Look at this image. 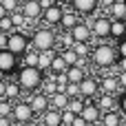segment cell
I'll return each instance as SVG.
<instances>
[{"label": "cell", "mask_w": 126, "mask_h": 126, "mask_svg": "<svg viewBox=\"0 0 126 126\" xmlns=\"http://www.w3.org/2000/svg\"><path fill=\"white\" fill-rule=\"evenodd\" d=\"M42 80H44V73H42L38 66H20V69L16 71V82L20 84L22 91H29V93L40 91Z\"/></svg>", "instance_id": "1"}, {"label": "cell", "mask_w": 126, "mask_h": 126, "mask_svg": "<svg viewBox=\"0 0 126 126\" xmlns=\"http://www.w3.org/2000/svg\"><path fill=\"white\" fill-rule=\"evenodd\" d=\"M91 60H93V64L100 66V69H111V66L117 64L120 55H117V49H115L113 44H109V42H100L97 47H93V51H91Z\"/></svg>", "instance_id": "2"}, {"label": "cell", "mask_w": 126, "mask_h": 126, "mask_svg": "<svg viewBox=\"0 0 126 126\" xmlns=\"http://www.w3.org/2000/svg\"><path fill=\"white\" fill-rule=\"evenodd\" d=\"M55 44H58V33L51 27H42L31 33V47L38 51H51L55 49Z\"/></svg>", "instance_id": "3"}, {"label": "cell", "mask_w": 126, "mask_h": 126, "mask_svg": "<svg viewBox=\"0 0 126 126\" xmlns=\"http://www.w3.org/2000/svg\"><path fill=\"white\" fill-rule=\"evenodd\" d=\"M31 47V38L27 35V33H22V31H11L9 33V42H7V51H11V53H16L18 58L27 51Z\"/></svg>", "instance_id": "4"}, {"label": "cell", "mask_w": 126, "mask_h": 126, "mask_svg": "<svg viewBox=\"0 0 126 126\" xmlns=\"http://www.w3.org/2000/svg\"><path fill=\"white\" fill-rule=\"evenodd\" d=\"M11 117H13V124H27V122L35 120V113H33L31 104H29V100H18V102H13V113H11Z\"/></svg>", "instance_id": "5"}, {"label": "cell", "mask_w": 126, "mask_h": 126, "mask_svg": "<svg viewBox=\"0 0 126 126\" xmlns=\"http://www.w3.org/2000/svg\"><path fill=\"white\" fill-rule=\"evenodd\" d=\"M89 24V22H86ZM91 33H93V38H97V40H106V38H111V18L109 16H97V18H93L91 20Z\"/></svg>", "instance_id": "6"}, {"label": "cell", "mask_w": 126, "mask_h": 126, "mask_svg": "<svg viewBox=\"0 0 126 126\" xmlns=\"http://www.w3.org/2000/svg\"><path fill=\"white\" fill-rule=\"evenodd\" d=\"M20 69V58L16 55V53H11V51H0V71L4 73V75H11V73H16Z\"/></svg>", "instance_id": "7"}, {"label": "cell", "mask_w": 126, "mask_h": 126, "mask_svg": "<svg viewBox=\"0 0 126 126\" xmlns=\"http://www.w3.org/2000/svg\"><path fill=\"white\" fill-rule=\"evenodd\" d=\"M80 117H82L86 124H100V120H102V111H100V106H97L93 100H86L84 111L80 113Z\"/></svg>", "instance_id": "8"}, {"label": "cell", "mask_w": 126, "mask_h": 126, "mask_svg": "<svg viewBox=\"0 0 126 126\" xmlns=\"http://www.w3.org/2000/svg\"><path fill=\"white\" fill-rule=\"evenodd\" d=\"M97 93H100V82H97L95 78H89V75H86V78L80 82V97L93 100Z\"/></svg>", "instance_id": "9"}, {"label": "cell", "mask_w": 126, "mask_h": 126, "mask_svg": "<svg viewBox=\"0 0 126 126\" xmlns=\"http://www.w3.org/2000/svg\"><path fill=\"white\" fill-rule=\"evenodd\" d=\"M62 13H64V9L60 7V4H51V7H47L44 11H42V20H44V24L47 27H55V24H60V20H62Z\"/></svg>", "instance_id": "10"}, {"label": "cell", "mask_w": 126, "mask_h": 126, "mask_svg": "<svg viewBox=\"0 0 126 126\" xmlns=\"http://www.w3.org/2000/svg\"><path fill=\"white\" fill-rule=\"evenodd\" d=\"M29 104H31V109H33L35 115H42L44 111H49V97L42 91H33L29 95Z\"/></svg>", "instance_id": "11"}, {"label": "cell", "mask_w": 126, "mask_h": 126, "mask_svg": "<svg viewBox=\"0 0 126 126\" xmlns=\"http://www.w3.org/2000/svg\"><path fill=\"white\" fill-rule=\"evenodd\" d=\"M71 38H73V42H91L93 40V33H91V27L86 24V22H78L71 31Z\"/></svg>", "instance_id": "12"}, {"label": "cell", "mask_w": 126, "mask_h": 126, "mask_svg": "<svg viewBox=\"0 0 126 126\" xmlns=\"http://www.w3.org/2000/svg\"><path fill=\"white\" fill-rule=\"evenodd\" d=\"M22 16H24L29 22L40 20V18H42V7H40V2H35V0H27V2H22Z\"/></svg>", "instance_id": "13"}, {"label": "cell", "mask_w": 126, "mask_h": 126, "mask_svg": "<svg viewBox=\"0 0 126 126\" xmlns=\"http://www.w3.org/2000/svg\"><path fill=\"white\" fill-rule=\"evenodd\" d=\"M71 7L75 13H93L100 7V0H71Z\"/></svg>", "instance_id": "14"}, {"label": "cell", "mask_w": 126, "mask_h": 126, "mask_svg": "<svg viewBox=\"0 0 126 126\" xmlns=\"http://www.w3.org/2000/svg\"><path fill=\"white\" fill-rule=\"evenodd\" d=\"M40 117H42L40 126H62V111L49 109V111H44Z\"/></svg>", "instance_id": "15"}, {"label": "cell", "mask_w": 126, "mask_h": 126, "mask_svg": "<svg viewBox=\"0 0 126 126\" xmlns=\"http://www.w3.org/2000/svg\"><path fill=\"white\" fill-rule=\"evenodd\" d=\"M20 95H22V89H20V84H18L16 80L4 82V100H9V102H18Z\"/></svg>", "instance_id": "16"}, {"label": "cell", "mask_w": 126, "mask_h": 126, "mask_svg": "<svg viewBox=\"0 0 126 126\" xmlns=\"http://www.w3.org/2000/svg\"><path fill=\"white\" fill-rule=\"evenodd\" d=\"M69 106V95L64 91H58L49 97V109H55V111H64Z\"/></svg>", "instance_id": "17"}, {"label": "cell", "mask_w": 126, "mask_h": 126, "mask_svg": "<svg viewBox=\"0 0 126 126\" xmlns=\"http://www.w3.org/2000/svg\"><path fill=\"white\" fill-rule=\"evenodd\" d=\"M80 22V16L73 11V9H64V13H62V20H60V27L64 29V31H71L75 24Z\"/></svg>", "instance_id": "18"}, {"label": "cell", "mask_w": 126, "mask_h": 126, "mask_svg": "<svg viewBox=\"0 0 126 126\" xmlns=\"http://www.w3.org/2000/svg\"><path fill=\"white\" fill-rule=\"evenodd\" d=\"M53 58H55V51H53V49H51V51H40V53H38V69H40L42 73H49Z\"/></svg>", "instance_id": "19"}, {"label": "cell", "mask_w": 126, "mask_h": 126, "mask_svg": "<svg viewBox=\"0 0 126 126\" xmlns=\"http://www.w3.org/2000/svg\"><path fill=\"white\" fill-rule=\"evenodd\" d=\"M95 104L100 106V111H102V113H109V111H115V106H117V100H115V95L102 93V95L97 97V102H95Z\"/></svg>", "instance_id": "20"}, {"label": "cell", "mask_w": 126, "mask_h": 126, "mask_svg": "<svg viewBox=\"0 0 126 126\" xmlns=\"http://www.w3.org/2000/svg\"><path fill=\"white\" fill-rule=\"evenodd\" d=\"M111 20H126V0H115L109 9Z\"/></svg>", "instance_id": "21"}, {"label": "cell", "mask_w": 126, "mask_h": 126, "mask_svg": "<svg viewBox=\"0 0 126 126\" xmlns=\"http://www.w3.org/2000/svg\"><path fill=\"white\" fill-rule=\"evenodd\" d=\"M38 49H33V47H29L22 55H20V66H38Z\"/></svg>", "instance_id": "22"}, {"label": "cell", "mask_w": 126, "mask_h": 126, "mask_svg": "<svg viewBox=\"0 0 126 126\" xmlns=\"http://www.w3.org/2000/svg\"><path fill=\"white\" fill-rule=\"evenodd\" d=\"M117 89H120V82H117V78H115V75H106V78L100 82V91H102V93L113 95Z\"/></svg>", "instance_id": "23"}, {"label": "cell", "mask_w": 126, "mask_h": 126, "mask_svg": "<svg viewBox=\"0 0 126 126\" xmlns=\"http://www.w3.org/2000/svg\"><path fill=\"white\" fill-rule=\"evenodd\" d=\"M102 126H120L122 124V113L120 111H109V113H102Z\"/></svg>", "instance_id": "24"}, {"label": "cell", "mask_w": 126, "mask_h": 126, "mask_svg": "<svg viewBox=\"0 0 126 126\" xmlns=\"http://www.w3.org/2000/svg\"><path fill=\"white\" fill-rule=\"evenodd\" d=\"M84 78H86V71H84L82 66H69V69H66V80H69L71 84H80Z\"/></svg>", "instance_id": "25"}, {"label": "cell", "mask_w": 126, "mask_h": 126, "mask_svg": "<svg viewBox=\"0 0 126 126\" xmlns=\"http://www.w3.org/2000/svg\"><path fill=\"white\" fill-rule=\"evenodd\" d=\"M111 38H115V40L126 38V24H124V20H111Z\"/></svg>", "instance_id": "26"}, {"label": "cell", "mask_w": 126, "mask_h": 126, "mask_svg": "<svg viewBox=\"0 0 126 126\" xmlns=\"http://www.w3.org/2000/svg\"><path fill=\"white\" fill-rule=\"evenodd\" d=\"M66 62L62 60V55L60 53H55V58H53V62H51V69H49V73H53V75H60V73H66Z\"/></svg>", "instance_id": "27"}, {"label": "cell", "mask_w": 126, "mask_h": 126, "mask_svg": "<svg viewBox=\"0 0 126 126\" xmlns=\"http://www.w3.org/2000/svg\"><path fill=\"white\" fill-rule=\"evenodd\" d=\"M71 49L78 53V58H89V55H91V51H93L91 42H73V47H71Z\"/></svg>", "instance_id": "28"}, {"label": "cell", "mask_w": 126, "mask_h": 126, "mask_svg": "<svg viewBox=\"0 0 126 126\" xmlns=\"http://www.w3.org/2000/svg\"><path fill=\"white\" fill-rule=\"evenodd\" d=\"M84 104H86V100H84V97H71V100H69L66 111H71L73 115H80V113L84 111Z\"/></svg>", "instance_id": "29"}, {"label": "cell", "mask_w": 126, "mask_h": 126, "mask_svg": "<svg viewBox=\"0 0 126 126\" xmlns=\"http://www.w3.org/2000/svg\"><path fill=\"white\" fill-rule=\"evenodd\" d=\"M60 55H62V60L66 62V66H75V64H78V60H80V58H78V53H75L71 47H69V49H62V51H60Z\"/></svg>", "instance_id": "30"}, {"label": "cell", "mask_w": 126, "mask_h": 126, "mask_svg": "<svg viewBox=\"0 0 126 126\" xmlns=\"http://www.w3.org/2000/svg\"><path fill=\"white\" fill-rule=\"evenodd\" d=\"M11 113H13V102H9V100H0V117H11Z\"/></svg>", "instance_id": "31"}, {"label": "cell", "mask_w": 126, "mask_h": 126, "mask_svg": "<svg viewBox=\"0 0 126 126\" xmlns=\"http://www.w3.org/2000/svg\"><path fill=\"white\" fill-rule=\"evenodd\" d=\"M11 31H16V27H13V22H11V16L0 18V33H11Z\"/></svg>", "instance_id": "32"}, {"label": "cell", "mask_w": 126, "mask_h": 126, "mask_svg": "<svg viewBox=\"0 0 126 126\" xmlns=\"http://www.w3.org/2000/svg\"><path fill=\"white\" fill-rule=\"evenodd\" d=\"M62 91L69 95V100H71V97H80V84H71V82H69Z\"/></svg>", "instance_id": "33"}, {"label": "cell", "mask_w": 126, "mask_h": 126, "mask_svg": "<svg viewBox=\"0 0 126 126\" xmlns=\"http://www.w3.org/2000/svg\"><path fill=\"white\" fill-rule=\"evenodd\" d=\"M0 4L4 7V11H7V13H16V11H18V7H20V2H18V0H0Z\"/></svg>", "instance_id": "34"}, {"label": "cell", "mask_w": 126, "mask_h": 126, "mask_svg": "<svg viewBox=\"0 0 126 126\" xmlns=\"http://www.w3.org/2000/svg\"><path fill=\"white\" fill-rule=\"evenodd\" d=\"M75 117H78V115H73L71 111H66V109H64V111H62V126H71Z\"/></svg>", "instance_id": "35"}, {"label": "cell", "mask_w": 126, "mask_h": 126, "mask_svg": "<svg viewBox=\"0 0 126 126\" xmlns=\"http://www.w3.org/2000/svg\"><path fill=\"white\" fill-rule=\"evenodd\" d=\"M115 49H117V55H120V58H126V38H122V40H117Z\"/></svg>", "instance_id": "36"}, {"label": "cell", "mask_w": 126, "mask_h": 126, "mask_svg": "<svg viewBox=\"0 0 126 126\" xmlns=\"http://www.w3.org/2000/svg\"><path fill=\"white\" fill-rule=\"evenodd\" d=\"M117 111L126 117V93H122V95L117 97Z\"/></svg>", "instance_id": "37"}, {"label": "cell", "mask_w": 126, "mask_h": 126, "mask_svg": "<svg viewBox=\"0 0 126 126\" xmlns=\"http://www.w3.org/2000/svg\"><path fill=\"white\" fill-rule=\"evenodd\" d=\"M117 82H120V91H122V93H126V71L117 75Z\"/></svg>", "instance_id": "38"}, {"label": "cell", "mask_w": 126, "mask_h": 126, "mask_svg": "<svg viewBox=\"0 0 126 126\" xmlns=\"http://www.w3.org/2000/svg\"><path fill=\"white\" fill-rule=\"evenodd\" d=\"M7 42H9V33H0V51L7 49Z\"/></svg>", "instance_id": "39"}, {"label": "cell", "mask_w": 126, "mask_h": 126, "mask_svg": "<svg viewBox=\"0 0 126 126\" xmlns=\"http://www.w3.org/2000/svg\"><path fill=\"white\" fill-rule=\"evenodd\" d=\"M115 66H117V69H120V73H124V71H126V58H120V60H117V64H115Z\"/></svg>", "instance_id": "40"}, {"label": "cell", "mask_w": 126, "mask_h": 126, "mask_svg": "<svg viewBox=\"0 0 126 126\" xmlns=\"http://www.w3.org/2000/svg\"><path fill=\"white\" fill-rule=\"evenodd\" d=\"M0 126H13V117H0Z\"/></svg>", "instance_id": "41"}, {"label": "cell", "mask_w": 126, "mask_h": 126, "mask_svg": "<svg viewBox=\"0 0 126 126\" xmlns=\"http://www.w3.org/2000/svg\"><path fill=\"white\" fill-rule=\"evenodd\" d=\"M71 126H89V124H86V122H84V120H82V117L78 115V117L73 120V124H71Z\"/></svg>", "instance_id": "42"}, {"label": "cell", "mask_w": 126, "mask_h": 126, "mask_svg": "<svg viewBox=\"0 0 126 126\" xmlns=\"http://www.w3.org/2000/svg\"><path fill=\"white\" fill-rule=\"evenodd\" d=\"M113 2H115V0H100V4H102V7H106V9H111V4H113Z\"/></svg>", "instance_id": "43"}, {"label": "cell", "mask_w": 126, "mask_h": 126, "mask_svg": "<svg viewBox=\"0 0 126 126\" xmlns=\"http://www.w3.org/2000/svg\"><path fill=\"white\" fill-rule=\"evenodd\" d=\"M24 126H40V122H35V120H31V122H27Z\"/></svg>", "instance_id": "44"}, {"label": "cell", "mask_w": 126, "mask_h": 126, "mask_svg": "<svg viewBox=\"0 0 126 126\" xmlns=\"http://www.w3.org/2000/svg\"><path fill=\"white\" fill-rule=\"evenodd\" d=\"M4 16H9V13H7V11H4V7L0 4V18H4Z\"/></svg>", "instance_id": "45"}, {"label": "cell", "mask_w": 126, "mask_h": 126, "mask_svg": "<svg viewBox=\"0 0 126 126\" xmlns=\"http://www.w3.org/2000/svg\"><path fill=\"white\" fill-rule=\"evenodd\" d=\"M53 2H55V4H60V7H62V4H64V2H71V0H53Z\"/></svg>", "instance_id": "46"}, {"label": "cell", "mask_w": 126, "mask_h": 126, "mask_svg": "<svg viewBox=\"0 0 126 126\" xmlns=\"http://www.w3.org/2000/svg\"><path fill=\"white\" fill-rule=\"evenodd\" d=\"M4 78H7V75H4V73L0 71V82H4Z\"/></svg>", "instance_id": "47"}, {"label": "cell", "mask_w": 126, "mask_h": 126, "mask_svg": "<svg viewBox=\"0 0 126 126\" xmlns=\"http://www.w3.org/2000/svg\"><path fill=\"white\" fill-rule=\"evenodd\" d=\"M120 126H126V117H124V115H122V124H120Z\"/></svg>", "instance_id": "48"}, {"label": "cell", "mask_w": 126, "mask_h": 126, "mask_svg": "<svg viewBox=\"0 0 126 126\" xmlns=\"http://www.w3.org/2000/svg\"><path fill=\"white\" fill-rule=\"evenodd\" d=\"M89 126H102V124H89Z\"/></svg>", "instance_id": "49"}, {"label": "cell", "mask_w": 126, "mask_h": 126, "mask_svg": "<svg viewBox=\"0 0 126 126\" xmlns=\"http://www.w3.org/2000/svg\"><path fill=\"white\" fill-rule=\"evenodd\" d=\"M18 2H20V4H22V2H27V0H18Z\"/></svg>", "instance_id": "50"}, {"label": "cell", "mask_w": 126, "mask_h": 126, "mask_svg": "<svg viewBox=\"0 0 126 126\" xmlns=\"http://www.w3.org/2000/svg\"><path fill=\"white\" fill-rule=\"evenodd\" d=\"M124 24H126V20H124Z\"/></svg>", "instance_id": "51"}]
</instances>
